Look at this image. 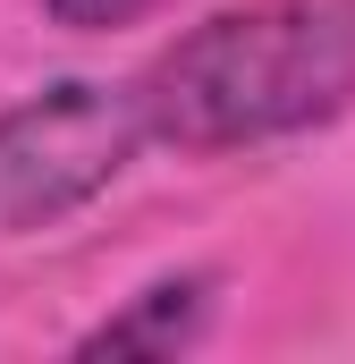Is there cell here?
<instances>
[{
    "instance_id": "obj_1",
    "label": "cell",
    "mask_w": 355,
    "mask_h": 364,
    "mask_svg": "<svg viewBox=\"0 0 355 364\" xmlns=\"http://www.w3.org/2000/svg\"><path fill=\"white\" fill-rule=\"evenodd\" d=\"M153 136L178 153H246L355 110V0H237L186 26L136 77Z\"/></svg>"
},
{
    "instance_id": "obj_2",
    "label": "cell",
    "mask_w": 355,
    "mask_h": 364,
    "mask_svg": "<svg viewBox=\"0 0 355 364\" xmlns=\"http://www.w3.org/2000/svg\"><path fill=\"white\" fill-rule=\"evenodd\" d=\"M153 119L136 85L60 77L0 110V229H60L136 170Z\"/></svg>"
},
{
    "instance_id": "obj_3",
    "label": "cell",
    "mask_w": 355,
    "mask_h": 364,
    "mask_svg": "<svg viewBox=\"0 0 355 364\" xmlns=\"http://www.w3.org/2000/svg\"><path fill=\"white\" fill-rule=\"evenodd\" d=\"M212 305H220V279L212 272H161L144 279L127 305H110L77 339V356H178L212 331Z\"/></svg>"
},
{
    "instance_id": "obj_4",
    "label": "cell",
    "mask_w": 355,
    "mask_h": 364,
    "mask_svg": "<svg viewBox=\"0 0 355 364\" xmlns=\"http://www.w3.org/2000/svg\"><path fill=\"white\" fill-rule=\"evenodd\" d=\"M161 0H43V17L51 26H68V34H119V26H136V17H153Z\"/></svg>"
}]
</instances>
